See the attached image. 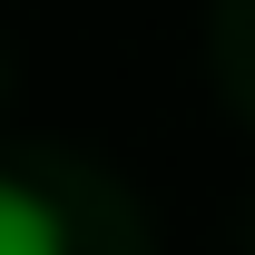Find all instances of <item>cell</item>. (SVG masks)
Masks as SVG:
<instances>
[{
    "label": "cell",
    "mask_w": 255,
    "mask_h": 255,
    "mask_svg": "<svg viewBox=\"0 0 255 255\" xmlns=\"http://www.w3.org/2000/svg\"><path fill=\"white\" fill-rule=\"evenodd\" d=\"M0 255H69L59 206H49V196H30L20 177H0Z\"/></svg>",
    "instance_id": "cell-1"
}]
</instances>
